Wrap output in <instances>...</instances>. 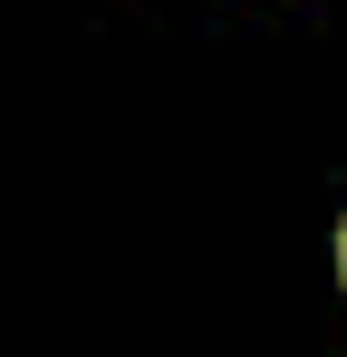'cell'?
I'll list each match as a JSON object with an SVG mask.
<instances>
[{"instance_id":"6da1fadb","label":"cell","mask_w":347,"mask_h":357,"mask_svg":"<svg viewBox=\"0 0 347 357\" xmlns=\"http://www.w3.org/2000/svg\"><path fill=\"white\" fill-rule=\"evenodd\" d=\"M338 271H347V232H338Z\"/></svg>"}]
</instances>
